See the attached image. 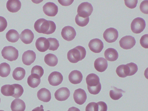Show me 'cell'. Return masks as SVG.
<instances>
[{"label": "cell", "instance_id": "obj_22", "mask_svg": "<svg viewBox=\"0 0 148 111\" xmlns=\"http://www.w3.org/2000/svg\"><path fill=\"white\" fill-rule=\"evenodd\" d=\"M26 107L24 102L20 99H16L11 103L10 108L12 111H24Z\"/></svg>", "mask_w": 148, "mask_h": 111}, {"label": "cell", "instance_id": "obj_19", "mask_svg": "<svg viewBox=\"0 0 148 111\" xmlns=\"http://www.w3.org/2000/svg\"><path fill=\"white\" fill-rule=\"evenodd\" d=\"M83 79V75L80 71L77 70L72 71L69 75V79L71 83L77 84L80 83Z\"/></svg>", "mask_w": 148, "mask_h": 111}, {"label": "cell", "instance_id": "obj_30", "mask_svg": "<svg viewBox=\"0 0 148 111\" xmlns=\"http://www.w3.org/2000/svg\"><path fill=\"white\" fill-rule=\"evenodd\" d=\"M13 89L12 84H6L1 87V92L5 96H12L13 94Z\"/></svg>", "mask_w": 148, "mask_h": 111}, {"label": "cell", "instance_id": "obj_4", "mask_svg": "<svg viewBox=\"0 0 148 111\" xmlns=\"http://www.w3.org/2000/svg\"><path fill=\"white\" fill-rule=\"evenodd\" d=\"M2 56L4 58L10 61L16 60L18 56V51L12 46L4 47L1 51Z\"/></svg>", "mask_w": 148, "mask_h": 111}, {"label": "cell", "instance_id": "obj_27", "mask_svg": "<svg viewBox=\"0 0 148 111\" xmlns=\"http://www.w3.org/2000/svg\"><path fill=\"white\" fill-rule=\"evenodd\" d=\"M25 75V71L23 68L17 67L13 71L12 75L14 79L19 81L24 78Z\"/></svg>", "mask_w": 148, "mask_h": 111}, {"label": "cell", "instance_id": "obj_11", "mask_svg": "<svg viewBox=\"0 0 148 111\" xmlns=\"http://www.w3.org/2000/svg\"><path fill=\"white\" fill-rule=\"evenodd\" d=\"M73 97L76 103L81 105L85 102L87 96L85 90L79 88L75 90L73 94Z\"/></svg>", "mask_w": 148, "mask_h": 111}, {"label": "cell", "instance_id": "obj_46", "mask_svg": "<svg viewBox=\"0 0 148 111\" xmlns=\"http://www.w3.org/2000/svg\"><path fill=\"white\" fill-rule=\"evenodd\" d=\"M0 111H4L3 110H0Z\"/></svg>", "mask_w": 148, "mask_h": 111}, {"label": "cell", "instance_id": "obj_3", "mask_svg": "<svg viewBox=\"0 0 148 111\" xmlns=\"http://www.w3.org/2000/svg\"><path fill=\"white\" fill-rule=\"evenodd\" d=\"M86 55L85 48L81 46H78L68 51L67 58L70 62L75 63L84 59Z\"/></svg>", "mask_w": 148, "mask_h": 111}, {"label": "cell", "instance_id": "obj_14", "mask_svg": "<svg viewBox=\"0 0 148 111\" xmlns=\"http://www.w3.org/2000/svg\"><path fill=\"white\" fill-rule=\"evenodd\" d=\"M70 92L66 87H62L58 89L54 93L55 98L60 101H64L69 97Z\"/></svg>", "mask_w": 148, "mask_h": 111}, {"label": "cell", "instance_id": "obj_42", "mask_svg": "<svg viewBox=\"0 0 148 111\" xmlns=\"http://www.w3.org/2000/svg\"><path fill=\"white\" fill-rule=\"evenodd\" d=\"M97 104L95 102L89 103L86 106V111H97Z\"/></svg>", "mask_w": 148, "mask_h": 111}, {"label": "cell", "instance_id": "obj_18", "mask_svg": "<svg viewBox=\"0 0 148 111\" xmlns=\"http://www.w3.org/2000/svg\"><path fill=\"white\" fill-rule=\"evenodd\" d=\"M94 66L95 69L97 71L101 72H103L107 68L108 62L103 58H99L95 60Z\"/></svg>", "mask_w": 148, "mask_h": 111}, {"label": "cell", "instance_id": "obj_32", "mask_svg": "<svg viewBox=\"0 0 148 111\" xmlns=\"http://www.w3.org/2000/svg\"><path fill=\"white\" fill-rule=\"evenodd\" d=\"M75 21L77 25L79 26L83 27L86 25L89 21V17L84 18L79 16L77 14L76 15Z\"/></svg>", "mask_w": 148, "mask_h": 111}, {"label": "cell", "instance_id": "obj_7", "mask_svg": "<svg viewBox=\"0 0 148 111\" xmlns=\"http://www.w3.org/2000/svg\"><path fill=\"white\" fill-rule=\"evenodd\" d=\"M136 41L134 38L131 36H126L123 37L119 41L120 47L123 49H131L135 45Z\"/></svg>", "mask_w": 148, "mask_h": 111}, {"label": "cell", "instance_id": "obj_21", "mask_svg": "<svg viewBox=\"0 0 148 111\" xmlns=\"http://www.w3.org/2000/svg\"><path fill=\"white\" fill-rule=\"evenodd\" d=\"M37 96L39 100L45 102H49L51 99L50 91L45 88H42L38 91Z\"/></svg>", "mask_w": 148, "mask_h": 111}, {"label": "cell", "instance_id": "obj_15", "mask_svg": "<svg viewBox=\"0 0 148 111\" xmlns=\"http://www.w3.org/2000/svg\"><path fill=\"white\" fill-rule=\"evenodd\" d=\"M36 58V54L32 50H28L24 52L22 56L23 63L26 65H30L34 62Z\"/></svg>", "mask_w": 148, "mask_h": 111}, {"label": "cell", "instance_id": "obj_40", "mask_svg": "<svg viewBox=\"0 0 148 111\" xmlns=\"http://www.w3.org/2000/svg\"><path fill=\"white\" fill-rule=\"evenodd\" d=\"M138 1L137 0H125L124 3L125 5L127 7L130 9H133L136 7Z\"/></svg>", "mask_w": 148, "mask_h": 111}, {"label": "cell", "instance_id": "obj_38", "mask_svg": "<svg viewBox=\"0 0 148 111\" xmlns=\"http://www.w3.org/2000/svg\"><path fill=\"white\" fill-rule=\"evenodd\" d=\"M124 64H122L117 67L116 70V73L120 77L125 78L127 77L125 75L124 70Z\"/></svg>", "mask_w": 148, "mask_h": 111}, {"label": "cell", "instance_id": "obj_37", "mask_svg": "<svg viewBox=\"0 0 148 111\" xmlns=\"http://www.w3.org/2000/svg\"><path fill=\"white\" fill-rule=\"evenodd\" d=\"M140 43L141 46L146 49L148 48V34H147L143 35L141 38Z\"/></svg>", "mask_w": 148, "mask_h": 111}, {"label": "cell", "instance_id": "obj_5", "mask_svg": "<svg viewBox=\"0 0 148 111\" xmlns=\"http://www.w3.org/2000/svg\"><path fill=\"white\" fill-rule=\"evenodd\" d=\"M93 11L91 4L87 2L81 3L77 9V14L80 16L86 18L89 17Z\"/></svg>", "mask_w": 148, "mask_h": 111}, {"label": "cell", "instance_id": "obj_23", "mask_svg": "<svg viewBox=\"0 0 148 111\" xmlns=\"http://www.w3.org/2000/svg\"><path fill=\"white\" fill-rule=\"evenodd\" d=\"M104 55L106 60L111 62L116 61L119 56L118 53L116 50L111 48L106 49L104 52Z\"/></svg>", "mask_w": 148, "mask_h": 111}, {"label": "cell", "instance_id": "obj_33", "mask_svg": "<svg viewBox=\"0 0 148 111\" xmlns=\"http://www.w3.org/2000/svg\"><path fill=\"white\" fill-rule=\"evenodd\" d=\"M47 39L49 41V49L50 50L54 51L58 48L59 44L58 41L55 38H49Z\"/></svg>", "mask_w": 148, "mask_h": 111}, {"label": "cell", "instance_id": "obj_48", "mask_svg": "<svg viewBox=\"0 0 148 111\" xmlns=\"http://www.w3.org/2000/svg\"><path fill=\"white\" fill-rule=\"evenodd\" d=\"M0 101H1V99H0Z\"/></svg>", "mask_w": 148, "mask_h": 111}, {"label": "cell", "instance_id": "obj_36", "mask_svg": "<svg viewBox=\"0 0 148 111\" xmlns=\"http://www.w3.org/2000/svg\"><path fill=\"white\" fill-rule=\"evenodd\" d=\"M140 9L143 13L148 14V1L144 0L142 1L140 5Z\"/></svg>", "mask_w": 148, "mask_h": 111}, {"label": "cell", "instance_id": "obj_29", "mask_svg": "<svg viewBox=\"0 0 148 111\" xmlns=\"http://www.w3.org/2000/svg\"><path fill=\"white\" fill-rule=\"evenodd\" d=\"M11 68L10 65L6 62H3L0 64V76L2 77H6L10 74Z\"/></svg>", "mask_w": 148, "mask_h": 111}, {"label": "cell", "instance_id": "obj_9", "mask_svg": "<svg viewBox=\"0 0 148 111\" xmlns=\"http://www.w3.org/2000/svg\"><path fill=\"white\" fill-rule=\"evenodd\" d=\"M61 34L64 39L70 41L75 38L76 33L74 28L71 26H67L63 28Z\"/></svg>", "mask_w": 148, "mask_h": 111}, {"label": "cell", "instance_id": "obj_45", "mask_svg": "<svg viewBox=\"0 0 148 111\" xmlns=\"http://www.w3.org/2000/svg\"><path fill=\"white\" fill-rule=\"evenodd\" d=\"M67 111H80L78 108L74 107H72L70 108Z\"/></svg>", "mask_w": 148, "mask_h": 111}, {"label": "cell", "instance_id": "obj_28", "mask_svg": "<svg viewBox=\"0 0 148 111\" xmlns=\"http://www.w3.org/2000/svg\"><path fill=\"white\" fill-rule=\"evenodd\" d=\"M113 89L110 91V96L111 98L114 100H117L120 99L122 96V93L125 92L121 89L115 87H111Z\"/></svg>", "mask_w": 148, "mask_h": 111}, {"label": "cell", "instance_id": "obj_31", "mask_svg": "<svg viewBox=\"0 0 148 111\" xmlns=\"http://www.w3.org/2000/svg\"><path fill=\"white\" fill-rule=\"evenodd\" d=\"M13 86V94L12 96L15 98H18L23 94L24 90L22 86L18 84H12Z\"/></svg>", "mask_w": 148, "mask_h": 111}, {"label": "cell", "instance_id": "obj_16", "mask_svg": "<svg viewBox=\"0 0 148 111\" xmlns=\"http://www.w3.org/2000/svg\"><path fill=\"white\" fill-rule=\"evenodd\" d=\"M35 45L38 51L44 52L49 49V43L47 39L44 37H40L36 40Z\"/></svg>", "mask_w": 148, "mask_h": 111}, {"label": "cell", "instance_id": "obj_2", "mask_svg": "<svg viewBox=\"0 0 148 111\" xmlns=\"http://www.w3.org/2000/svg\"><path fill=\"white\" fill-rule=\"evenodd\" d=\"M99 77L96 74L92 73L88 75L86 78L87 88L91 94L97 95L100 92L101 85Z\"/></svg>", "mask_w": 148, "mask_h": 111}, {"label": "cell", "instance_id": "obj_44", "mask_svg": "<svg viewBox=\"0 0 148 111\" xmlns=\"http://www.w3.org/2000/svg\"><path fill=\"white\" fill-rule=\"evenodd\" d=\"M43 108V106L41 105L40 107H38L34 108L32 111H44Z\"/></svg>", "mask_w": 148, "mask_h": 111}, {"label": "cell", "instance_id": "obj_41", "mask_svg": "<svg viewBox=\"0 0 148 111\" xmlns=\"http://www.w3.org/2000/svg\"><path fill=\"white\" fill-rule=\"evenodd\" d=\"M7 26L6 19L3 17L0 16V32L4 31Z\"/></svg>", "mask_w": 148, "mask_h": 111}, {"label": "cell", "instance_id": "obj_26", "mask_svg": "<svg viewBox=\"0 0 148 111\" xmlns=\"http://www.w3.org/2000/svg\"><path fill=\"white\" fill-rule=\"evenodd\" d=\"M41 82L40 78L38 75L31 74L28 77L27 82L28 85L32 88L37 87Z\"/></svg>", "mask_w": 148, "mask_h": 111}, {"label": "cell", "instance_id": "obj_1", "mask_svg": "<svg viewBox=\"0 0 148 111\" xmlns=\"http://www.w3.org/2000/svg\"><path fill=\"white\" fill-rule=\"evenodd\" d=\"M34 27L37 32L47 35L54 32L56 29V25L54 22L43 18H40L36 21Z\"/></svg>", "mask_w": 148, "mask_h": 111}, {"label": "cell", "instance_id": "obj_10", "mask_svg": "<svg viewBox=\"0 0 148 111\" xmlns=\"http://www.w3.org/2000/svg\"><path fill=\"white\" fill-rule=\"evenodd\" d=\"M42 8L44 13L48 16H55L58 12V6L53 2L47 3L43 5Z\"/></svg>", "mask_w": 148, "mask_h": 111}, {"label": "cell", "instance_id": "obj_47", "mask_svg": "<svg viewBox=\"0 0 148 111\" xmlns=\"http://www.w3.org/2000/svg\"><path fill=\"white\" fill-rule=\"evenodd\" d=\"M50 111V110H47V111Z\"/></svg>", "mask_w": 148, "mask_h": 111}, {"label": "cell", "instance_id": "obj_20", "mask_svg": "<svg viewBox=\"0 0 148 111\" xmlns=\"http://www.w3.org/2000/svg\"><path fill=\"white\" fill-rule=\"evenodd\" d=\"M21 3L19 0H9L6 3V8L10 12L15 13L21 9Z\"/></svg>", "mask_w": 148, "mask_h": 111}, {"label": "cell", "instance_id": "obj_13", "mask_svg": "<svg viewBox=\"0 0 148 111\" xmlns=\"http://www.w3.org/2000/svg\"><path fill=\"white\" fill-rule=\"evenodd\" d=\"M63 80L62 75L60 73L57 71L52 72L48 77L49 84L54 86H58L61 84Z\"/></svg>", "mask_w": 148, "mask_h": 111}, {"label": "cell", "instance_id": "obj_43", "mask_svg": "<svg viewBox=\"0 0 148 111\" xmlns=\"http://www.w3.org/2000/svg\"><path fill=\"white\" fill-rule=\"evenodd\" d=\"M58 1L62 5L68 6L71 4L74 0H58Z\"/></svg>", "mask_w": 148, "mask_h": 111}, {"label": "cell", "instance_id": "obj_24", "mask_svg": "<svg viewBox=\"0 0 148 111\" xmlns=\"http://www.w3.org/2000/svg\"><path fill=\"white\" fill-rule=\"evenodd\" d=\"M45 63L50 66H54L58 63V60L55 55L49 53L46 55L44 59Z\"/></svg>", "mask_w": 148, "mask_h": 111}, {"label": "cell", "instance_id": "obj_12", "mask_svg": "<svg viewBox=\"0 0 148 111\" xmlns=\"http://www.w3.org/2000/svg\"><path fill=\"white\" fill-rule=\"evenodd\" d=\"M88 46L90 50L96 53L100 52L103 48V42L101 40L97 38L91 40Z\"/></svg>", "mask_w": 148, "mask_h": 111}, {"label": "cell", "instance_id": "obj_25", "mask_svg": "<svg viewBox=\"0 0 148 111\" xmlns=\"http://www.w3.org/2000/svg\"><path fill=\"white\" fill-rule=\"evenodd\" d=\"M6 37L9 42L14 43L17 42L19 39V34L16 30L11 29L6 33Z\"/></svg>", "mask_w": 148, "mask_h": 111}, {"label": "cell", "instance_id": "obj_17", "mask_svg": "<svg viewBox=\"0 0 148 111\" xmlns=\"http://www.w3.org/2000/svg\"><path fill=\"white\" fill-rule=\"evenodd\" d=\"M20 38L24 43L27 44H29L32 42L34 38V35L31 30L25 29L21 32Z\"/></svg>", "mask_w": 148, "mask_h": 111}, {"label": "cell", "instance_id": "obj_35", "mask_svg": "<svg viewBox=\"0 0 148 111\" xmlns=\"http://www.w3.org/2000/svg\"><path fill=\"white\" fill-rule=\"evenodd\" d=\"M129 70V76L134 75L137 71L138 68L137 65L133 62H130L127 64Z\"/></svg>", "mask_w": 148, "mask_h": 111}, {"label": "cell", "instance_id": "obj_8", "mask_svg": "<svg viewBox=\"0 0 148 111\" xmlns=\"http://www.w3.org/2000/svg\"><path fill=\"white\" fill-rule=\"evenodd\" d=\"M105 40L108 43L116 41L118 37V32L116 29L112 27L106 29L103 34Z\"/></svg>", "mask_w": 148, "mask_h": 111}, {"label": "cell", "instance_id": "obj_34", "mask_svg": "<svg viewBox=\"0 0 148 111\" xmlns=\"http://www.w3.org/2000/svg\"><path fill=\"white\" fill-rule=\"evenodd\" d=\"M44 71L42 67L40 66L36 65L32 68L31 74H34L38 76L40 78L43 75Z\"/></svg>", "mask_w": 148, "mask_h": 111}, {"label": "cell", "instance_id": "obj_6", "mask_svg": "<svg viewBox=\"0 0 148 111\" xmlns=\"http://www.w3.org/2000/svg\"><path fill=\"white\" fill-rule=\"evenodd\" d=\"M145 20L139 17L133 19L131 24V30L135 34H139L142 32L145 29Z\"/></svg>", "mask_w": 148, "mask_h": 111}, {"label": "cell", "instance_id": "obj_39", "mask_svg": "<svg viewBox=\"0 0 148 111\" xmlns=\"http://www.w3.org/2000/svg\"><path fill=\"white\" fill-rule=\"evenodd\" d=\"M97 111H107V106L106 103L103 101H100L97 103Z\"/></svg>", "mask_w": 148, "mask_h": 111}]
</instances>
